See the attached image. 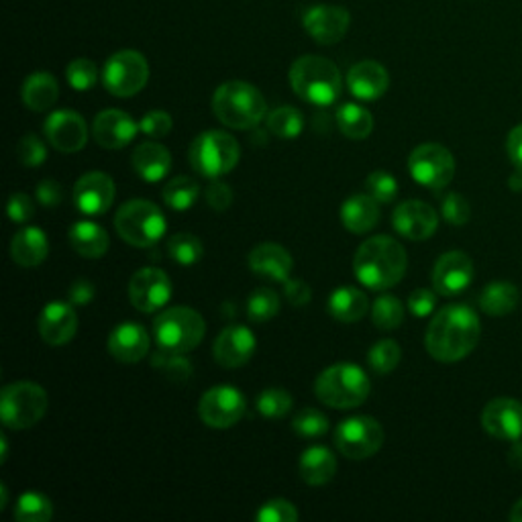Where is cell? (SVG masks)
I'll return each instance as SVG.
<instances>
[{
    "label": "cell",
    "mask_w": 522,
    "mask_h": 522,
    "mask_svg": "<svg viewBox=\"0 0 522 522\" xmlns=\"http://www.w3.org/2000/svg\"><path fill=\"white\" fill-rule=\"evenodd\" d=\"M482 325L476 310L465 304H449L433 317L425 345L433 359L455 363L472 353L480 341Z\"/></svg>",
    "instance_id": "1"
},
{
    "label": "cell",
    "mask_w": 522,
    "mask_h": 522,
    "mask_svg": "<svg viewBox=\"0 0 522 522\" xmlns=\"http://www.w3.org/2000/svg\"><path fill=\"white\" fill-rule=\"evenodd\" d=\"M408 268L406 249L388 235H376L359 245L353 257L355 278L370 290L396 286Z\"/></svg>",
    "instance_id": "2"
},
{
    "label": "cell",
    "mask_w": 522,
    "mask_h": 522,
    "mask_svg": "<svg viewBox=\"0 0 522 522\" xmlns=\"http://www.w3.org/2000/svg\"><path fill=\"white\" fill-rule=\"evenodd\" d=\"M290 86L315 107H331L343 90L339 68L321 56H302L290 68Z\"/></svg>",
    "instance_id": "3"
},
{
    "label": "cell",
    "mask_w": 522,
    "mask_h": 522,
    "mask_svg": "<svg viewBox=\"0 0 522 522\" xmlns=\"http://www.w3.org/2000/svg\"><path fill=\"white\" fill-rule=\"evenodd\" d=\"M213 113L229 129H253L268 115V104L261 92L241 80L221 84L213 96Z\"/></svg>",
    "instance_id": "4"
},
{
    "label": "cell",
    "mask_w": 522,
    "mask_h": 522,
    "mask_svg": "<svg viewBox=\"0 0 522 522\" xmlns=\"http://www.w3.org/2000/svg\"><path fill=\"white\" fill-rule=\"evenodd\" d=\"M372 382L359 365L355 363H335L315 382L317 398L335 410H349L361 406L368 400Z\"/></svg>",
    "instance_id": "5"
},
{
    "label": "cell",
    "mask_w": 522,
    "mask_h": 522,
    "mask_svg": "<svg viewBox=\"0 0 522 522\" xmlns=\"http://www.w3.org/2000/svg\"><path fill=\"white\" fill-rule=\"evenodd\" d=\"M168 221L158 204L149 200H129L115 215V229L119 237L139 249L158 243L166 233Z\"/></svg>",
    "instance_id": "6"
},
{
    "label": "cell",
    "mask_w": 522,
    "mask_h": 522,
    "mask_svg": "<svg viewBox=\"0 0 522 522\" xmlns=\"http://www.w3.org/2000/svg\"><path fill=\"white\" fill-rule=\"evenodd\" d=\"M241 158L237 139L225 131H204L190 145V164L196 174L217 180L235 170Z\"/></svg>",
    "instance_id": "7"
},
{
    "label": "cell",
    "mask_w": 522,
    "mask_h": 522,
    "mask_svg": "<svg viewBox=\"0 0 522 522\" xmlns=\"http://www.w3.org/2000/svg\"><path fill=\"white\" fill-rule=\"evenodd\" d=\"M153 335L158 347L166 351L190 353L202 343L206 335V323L194 308L174 306L155 317Z\"/></svg>",
    "instance_id": "8"
},
{
    "label": "cell",
    "mask_w": 522,
    "mask_h": 522,
    "mask_svg": "<svg viewBox=\"0 0 522 522\" xmlns=\"http://www.w3.org/2000/svg\"><path fill=\"white\" fill-rule=\"evenodd\" d=\"M47 392L33 382H17L0 396V419L7 429L25 431L35 427L47 412Z\"/></svg>",
    "instance_id": "9"
},
{
    "label": "cell",
    "mask_w": 522,
    "mask_h": 522,
    "mask_svg": "<svg viewBox=\"0 0 522 522\" xmlns=\"http://www.w3.org/2000/svg\"><path fill=\"white\" fill-rule=\"evenodd\" d=\"M408 172L416 184L443 190L455 176V158L441 143H423L408 155Z\"/></svg>",
    "instance_id": "10"
},
{
    "label": "cell",
    "mask_w": 522,
    "mask_h": 522,
    "mask_svg": "<svg viewBox=\"0 0 522 522\" xmlns=\"http://www.w3.org/2000/svg\"><path fill=\"white\" fill-rule=\"evenodd\" d=\"M149 80V64L135 49L115 54L102 70V84L113 96L129 98L139 94Z\"/></svg>",
    "instance_id": "11"
},
{
    "label": "cell",
    "mask_w": 522,
    "mask_h": 522,
    "mask_svg": "<svg viewBox=\"0 0 522 522\" xmlns=\"http://www.w3.org/2000/svg\"><path fill=\"white\" fill-rule=\"evenodd\" d=\"M384 445V429L372 416H353L339 423L335 447L347 459H368Z\"/></svg>",
    "instance_id": "12"
},
{
    "label": "cell",
    "mask_w": 522,
    "mask_h": 522,
    "mask_svg": "<svg viewBox=\"0 0 522 522\" xmlns=\"http://www.w3.org/2000/svg\"><path fill=\"white\" fill-rule=\"evenodd\" d=\"M245 396L233 386H215L206 390L198 402L200 421L211 429L235 427L245 414Z\"/></svg>",
    "instance_id": "13"
},
{
    "label": "cell",
    "mask_w": 522,
    "mask_h": 522,
    "mask_svg": "<svg viewBox=\"0 0 522 522\" xmlns=\"http://www.w3.org/2000/svg\"><path fill=\"white\" fill-rule=\"evenodd\" d=\"M172 298V280L160 268H143L129 282V300L139 312H155Z\"/></svg>",
    "instance_id": "14"
},
{
    "label": "cell",
    "mask_w": 522,
    "mask_h": 522,
    "mask_svg": "<svg viewBox=\"0 0 522 522\" xmlns=\"http://www.w3.org/2000/svg\"><path fill=\"white\" fill-rule=\"evenodd\" d=\"M117 194L113 178L104 172H88L74 186V204L88 217L109 213Z\"/></svg>",
    "instance_id": "15"
},
{
    "label": "cell",
    "mask_w": 522,
    "mask_h": 522,
    "mask_svg": "<svg viewBox=\"0 0 522 522\" xmlns=\"http://www.w3.org/2000/svg\"><path fill=\"white\" fill-rule=\"evenodd\" d=\"M392 225L398 235L410 241H425L435 235L439 227V215L431 204L423 200H406L396 206Z\"/></svg>",
    "instance_id": "16"
},
{
    "label": "cell",
    "mask_w": 522,
    "mask_h": 522,
    "mask_svg": "<svg viewBox=\"0 0 522 522\" xmlns=\"http://www.w3.org/2000/svg\"><path fill=\"white\" fill-rule=\"evenodd\" d=\"M474 282V261L463 251L443 253L433 268V286L441 296H457Z\"/></svg>",
    "instance_id": "17"
},
{
    "label": "cell",
    "mask_w": 522,
    "mask_h": 522,
    "mask_svg": "<svg viewBox=\"0 0 522 522\" xmlns=\"http://www.w3.org/2000/svg\"><path fill=\"white\" fill-rule=\"evenodd\" d=\"M484 431L498 439L516 443L522 439V402L514 398H496L482 410Z\"/></svg>",
    "instance_id": "18"
},
{
    "label": "cell",
    "mask_w": 522,
    "mask_h": 522,
    "mask_svg": "<svg viewBox=\"0 0 522 522\" xmlns=\"http://www.w3.org/2000/svg\"><path fill=\"white\" fill-rule=\"evenodd\" d=\"M43 133L51 147L62 153H76L86 147L88 127L76 111H56L43 123Z\"/></svg>",
    "instance_id": "19"
},
{
    "label": "cell",
    "mask_w": 522,
    "mask_h": 522,
    "mask_svg": "<svg viewBox=\"0 0 522 522\" xmlns=\"http://www.w3.org/2000/svg\"><path fill=\"white\" fill-rule=\"evenodd\" d=\"M302 25L306 33L317 43L335 45L347 35L351 25V15L343 7L319 5V7H310L304 13Z\"/></svg>",
    "instance_id": "20"
},
{
    "label": "cell",
    "mask_w": 522,
    "mask_h": 522,
    "mask_svg": "<svg viewBox=\"0 0 522 522\" xmlns=\"http://www.w3.org/2000/svg\"><path fill=\"white\" fill-rule=\"evenodd\" d=\"M78 331V312L72 302L54 300L39 315V335L51 347L68 345Z\"/></svg>",
    "instance_id": "21"
},
{
    "label": "cell",
    "mask_w": 522,
    "mask_h": 522,
    "mask_svg": "<svg viewBox=\"0 0 522 522\" xmlns=\"http://www.w3.org/2000/svg\"><path fill=\"white\" fill-rule=\"evenodd\" d=\"M139 131V125L131 115L119 109H109L96 115L92 123V137L104 149H123L127 147Z\"/></svg>",
    "instance_id": "22"
},
{
    "label": "cell",
    "mask_w": 522,
    "mask_h": 522,
    "mask_svg": "<svg viewBox=\"0 0 522 522\" xmlns=\"http://www.w3.org/2000/svg\"><path fill=\"white\" fill-rule=\"evenodd\" d=\"M255 347H257L255 335L247 327L231 325V327L223 329L221 335L217 337L213 355H215L217 363L223 365V368L235 370V368H241V365H245L253 357Z\"/></svg>",
    "instance_id": "23"
},
{
    "label": "cell",
    "mask_w": 522,
    "mask_h": 522,
    "mask_svg": "<svg viewBox=\"0 0 522 522\" xmlns=\"http://www.w3.org/2000/svg\"><path fill=\"white\" fill-rule=\"evenodd\" d=\"M247 264L253 274L272 280V282H286L292 274L294 261L292 255L278 243H259L249 251Z\"/></svg>",
    "instance_id": "24"
},
{
    "label": "cell",
    "mask_w": 522,
    "mask_h": 522,
    "mask_svg": "<svg viewBox=\"0 0 522 522\" xmlns=\"http://www.w3.org/2000/svg\"><path fill=\"white\" fill-rule=\"evenodd\" d=\"M347 86L351 94L359 100H378L390 88V74L388 70L374 60H365L355 64L347 74Z\"/></svg>",
    "instance_id": "25"
},
{
    "label": "cell",
    "mask_w": 522,
    "mask_h": 522,
    "mask_svg": "<svg viewBox=\"0 0 522 522\" xmlns=\"http://www.w3.org/2000/svg\"><path fill=\"white\" fill-rule=\"evenodd\" d=\"M149 351V333L139 323H121L109 335V353L121 363H137Z\"/></svg>",
    "instance_id": "26"
},
{
    "label": "cell",
    "mask_w": 522,
    "mask_h": 522,
    "mask_svg": "<svg viewBox=\"0 0 522 522\" xmlns=\"http://www.w3.org/2000/svg\"><path fill=\"white\" fill-rule=\"evenodd\" d=\"M341 223L353 235L370 233L380 223V202L372 194H351L341 204Z\"/></svg>",
    "instance_id": "27"
},
{
    "label": "cell",
    "mask_w": 522,
    "mask_h": 522,
    "mask_svg": "<svg viewBox=\"0 0 522 522\" xmlns=\"http://www.w3.org/2000/svg\"><path fill=\"white\" fill-rule=\"evenodd\" d=\"M131 164L145 182L153 184L168 176V172L172 168V155L164 145L145 141L139 147H135V151L131 155Z\"/></svg>",
    "instance_id": "28"
},
{
    "label": "cell",
    "mask_w": 522,
    "mask_h": 522,
    "mask_svg": "<svg viewBox=\"0 0 522 522\" xmlns=\"http://www.w3.org/2000/svg\"><path fill=\"white\" fill-rule=\"evenodd\" d=\"M49 253V239L39 227H23L13 235L11 257L21 268L41 266Z\"/></svg>",
    "instance_id": "29"
},
{
    "label": "cell",
    "mask_w": 522,
    "mask_h": 522,
    "mask_svg": "<svg viewBox=\"0 0 522 522\" xmlns=\"http://www.w3.org/2000/svg\"><path fill=\"white\" fill-rule=\"evenodd\" d=\"M300 478L308 486H325L337 474V457L323 445L308 447L300 457Z\"/></svg>",
    "instance_id": "30"
},
{
    "label": "cell",
    "mask_w": 522,
    "mask_h": 522,
    "mask_svg": "<svg viewBox=\"0 0 522 522\" xmlns=\"http://www.w3.org/2000/svg\"><path fill=\"white\" fill-rule=\"evenodd\" d=\"M327 310L339 323H355L368 315L370 300L359 288L341 286L331 292L327 300Z\"/></svg>",
    "instance_id": "31"
},
{
    "label": "cell",
    "mask_w": 522,
    "mask_h": 522,
    "mask_svg": "<svg viewBox=\"0 0 522 522\" xmlns=\"http://www.w3.org/2000/svg\"><path fill=\"white\" fill-rule=\"evenodd\" d=\"M23 102L29 111L45 113L49 111L60 98V86L58 80L47 72H35L31 74L21 90Z\"/></svg>",
    "instance_id": "32"
},
{
    "label": "cell",
    "mask_w": 522,
    "mask_h": 522,
    "mask_svg": "<svg viewBox=\"0 0 522 522\" xmlns=\"http://www.w3.org/2000/svg\"><path fill=\"white\" fill-rule=\"evenodd\" d=\"M68 239H70L72 249L86 259L102 257L109 251V245H111L109 233L92 221H80V223L72 225Z\"/></svg>",
    "instance_id": "33"
},
{
    "label": "cell",
    "mask_w": 522,
    "mask_h": 522,
    "mask_svg": "<svg viewBox=\"0 0 522 522\" xmlns=\"http://www.w3.org/2000/svg\"><path fill=\"white\" fill-rule=\"evenodd\" d=\"M518 288L510 282H492L480 296V308L490 317H506L518 306Z\"/></svg>",
    "instance_id": "34"
},
{
    "label": "cell",
    "mask_w": 522,
    "mask_h": 522,
    "mask_svg": "<svg viewBox=\"0 0 522 522\" xmlns=\"http://www.w3.org/2000/svg\"><path fill=\"white\" fill-rule=\"evenodd\" d=\"M337 125L339 131L349 139H365L374 131V117L368 109L359 107L355 102H347L337 111Z\"/></svg>",
    "instance_id": "35"
},
{
    "label": "cell",
    "mask_w": 522,
    "mask_h": 522,
    "mask_svg": "<svg viewBox=\"0 0 522 522\" xmlns=\"http://www.w3.org/2000/svg\"><path fill=\"white\" fill-rule=\"evenodd\" d=\"M198 196H200V186L190 176H178L164 186V202L172 208V211L178 213L192 208Z\"/></svg>",
    "instance_id": "36"
},
{
    "label": "cell",
    "mask_w": 522,
    "mask_h": 522,
    "mask_svg": "<svg viewBox=\"0 0 522 522\" xmlns=\"http://www.w3.org/2000/svg\"><path fill=\"white\" fill-rule=\"evenodd\" d=\"M151 365L172 382H186L192 376V363L186 353L166 351L158 347V351L151 355Z\"/></svg>",
    "instance_id": "37"
},
{
    "label": "cell",
    "mask_w": 522,
    "mask_h": 522,
    "mask_svg": "<svg viewBox=\"0 0 522 522\" xmlns=\"http://www.w3.org/2000/svg\"><path fill=\"white\" fill-rule=\"evenodd\" d=\"M19 522H47L54 516V504L41 492H25L13 512Z\"/></svg>",
    "instance_id": "38"
},
{
    "label": "cell",
    "mask_w": 522,
    "mask_h": 522,
    "mask_svg": "<svg viewBox=\"0 0 522 522\" xmlns=\"http://www.w3.org/2000/svg\"><path fill=\"white\" fill-rule=\"evenodd\" d=\"M168 255L178 266H194L202 259V241L192 233H176L168 239Z\"/></svg>",
    "instance_id": "39"
},
{
    "label": "cell",
    "mask_w": 522,
    "mask_h": 522,
    "mask_svg": "<svg viewBox=\"0 0 522 522\" xmlns=\"http://www.w3.org/2000/svg\"><path fill=\"white\" fill-rule=\"evenodd\" d=\"M280 312V296L270 288H257L247 298V317L253 323H268Z\"/></svg>",
    "instance_id": "40"
},
{
    "label": "cell",
    "mask_w": 522,
    "mask_h": 522,
    "mask_svg": "<svg viewBox=\"0 0 522 522\" xmlns=\"http://www.w3.org/2000/svg\"><path fill=\"white\" fill-rule=\"evenodd\" d=\"M372 321L382 331H394L404 321V306L392 294H382L372 304Z\"/></svg>",
    "instance_id": "41"
},
{
    "label": "cell",
    "mask_w": 522,
    "mask_h": 522,
    "mask_svg": "<svg viewBox=\"0 0 522 522\" xmlns=\"http://www.w3.org/2000/svg\"><path fill=\"white\" fill-rule=\"evenodd\" d=\"M268 129L280 139H294L304 131V117L294 107H280L268 115Z\"/></svg>",
    "instance_id": "42"
},
{
    "label": "cell",
    "mask_w": 522,
    "mask_h": 522,
    "mask_svg": "<svg viewBox=\"0 0 522 522\" xmlns=\"http://www.w3.org/2000/svg\"><path fill=\"white\" fill-rule=\"evenodd\" d=\"M292 406L294 398L284 388H268L257 396V412L266 419H284Z\"/></svg>",
    "instance_id": "43"
},
{
    "label": "cell",
    "mask_w": 522,
    "mask_h": 522,
    "mask_svg": "<svg viewBox=\"0 0 522 522\" xmlns=\"http://www.w3.org/2000/svg\"><path fill=\"white\" fill-rule=\"evenodd\" d=\"M292 431L304 439H317L329 431V419L317 408H302L294 414Z\"/></svg>",
    "instance_id": "44"
},
{
    "label": "cell",
    "mask_w": 522,
    "mask_h": 522,
    "mask_svg": "<svg viewBox=\"0 0 522 522\" xmlns=\"http://www.w3.org/2000/svg\"><path fill=\"white\" fill-rule=\"evenodd\" d=\"M400 359H402V351H400L398 343L392 341V339H384V341L376 343L370 349V355H368L370 368L376 374H380V376H386V374L394 372L398 368Z\"/></svg>",
    "instance_id": "45"
},
{
    "label": "cell",
    "mask_w": 522,
    "mask_h": 522,
    "mask_svg": "<svg viewBox=\"0 0 522 522\" xmlns=\"http://www.w3.org/2000/svg\"><path fill=\"white\" fill-rule=\"evenodd\" d=\"M66 78L70 82V86L78 92H86L90 88H94V84L98 82V68L92 60L86 58H78L74 60L68 70H66Z\"/></svg>",
    "instance_id": "46"
},
{
    "label": "cell",
    "mask_w": 522,
    "mask_h": 522,
    "mask_svg": "<svg viewBox=\"0 0 522 522\" xmlns=\"http://www.w3.org/2000/svg\"><path fill=\"white\" fill-rule=\"evenodd\" d=\"M441 215L449 225L461 227L472 217V206L459 192H449L441 200Z\"/></svg>",
    "instance_id": "47"
},
{
    "label": "cell",
    "mask_w": 522,
    "mask_h": 522,
    "mask_svg": "<svg viewBox=\"0 0 522 522\" xmlns=\"http://www.w3.org/2000/svg\"><path fill=\"white\" fill-rule=\"evenodd\" d=\"M365 186H368V194H372L380 204H388L398 196V182L392 174L388 172H372L365 180Z\"/></svg>",
    "instance_id": "48"
},
{
    "label": "cell",
    "mask_w": 522,
    "mask_h": 522,
    "mask_svg": "<svg viewBox=\"0 0 522 522\" xmlns=\"http://www.w3.org/2000/svg\"><path fill=\"white\" fill-rule=\"evenodd\" d=\"M257 522H296L298 520V510L292 502L276 498L266 502L255 514Z\"/></svg>",
    "instance_id": "49"
},
{
    "label": "cell",
    "mask_w": 522,
    "mask_h": 522,
    "mask_svg": "<svg viewBox=\"0 0 522 522\" xmlns=\"http://www.w3.org/2000/svg\"><path fill=\"white\" fill-rule=\"evenodd\" d=\"M17 155H19V162L25 168H39L47 158V149H45V143L37 135L29 133L19 141Z\"/></svg>",
    "instance_id": "50"
},
{
    "label": "cell",
    "mask_w": 522,
    "mask_h": 522,
    "mask_svg": "<svg viewBox=\"0 0 522 522\" xmlns=\"http://www.w3.org/2000/svg\"><path fill=\"white\" fill-rule=\"evenodd\" d=\"M172 127H174V121L166 111H151L139 123V131L151 139H162V137L170 135Z\"/></svg>",
    "instance_id": "51"
},
{
    "label": "cell",
    "mask_w": 522,
    "mask_h": 522,
    "mask_svg": "<svg viewBox=\"0 0 522 522\" xmlns=\"http://www.w3.org/2000/svg\"><path fill=\"white\" fill-rule=\"evenodd\" d=\"M206 202L211 208H215L217 213H223L227 211V208L233 204V190L229 184L221 182L219 178L217 180H211V184L206 186Z\"/></svg>",
    "instance_id": "52"
},
{
    "label": "cell",
    "mask_w": 522,
    "mask_h": 522,
    "mask_svg": "<svg viewBox=\"0 0 522 522\" xmlns=\"http://www.w3.org/2000/svg\"><path fill=\"white\" fill-rule=\"evenodd\" d=\"M437 306V296L433 290H425V288H419L414 290L408 298V310L412 312L414 317L419 319H425L429 315H433V310Z\"/></svg>",
    "instance_id": "53"
},
{
    "label": "cell",
    "mask_w": 522,
    "mask_h": 522,
    "mask_svg": "<svg viewBox=\"0 0 522 522\" xmlns=\"http://www.w3.org/2000/svg\"><path fill=\"white\" fill-rule=\"evenodd\" d=\"M35 215V204L29 194L15 192L9 198V217L13 223H27Z\"/></svg>",
    "instance_id": "54"
},
{
    "label": "cell",
    "mask_w": 522,
    "mask_h": 522,
    "mask_svg": "<svg viewBox=\"0 0 522 522\" xmlns=\"http://www.w3.org/2000/svg\"><path fill=\"white\" fill-rule=\"evenodd\" d=\"M284 294H286V298L292 306H306L312 298L310 286L302 280H296V278H288L284 282Z\"/></svg>",
    "instance_id": "55"
},
{
    "label": "cell",
    "mask_w": 522,
    "mask_h": 522,
    "mask_svg": "<svg viewBox=\"0 0 522 522\" xmlns=\"http://www.w3.org/2000/svg\"><path fill=\"white\" fill-rule=\"evenodd\" d=\"M35 196H37V200L43 204V206H58L60 202H62V188H60V184L56 182V180H51V178H47V180H43V182H39L37 184V190H35Z\"/></svg>",
    "instance_id": "56"
},
{
    "label": "cell",
    "mask_w": 522,
    "mask_h": 522,
    "mask_svg": "<svg viewBox=\"0 0 522 522\" xmlns=\"http://www.w3.org/2000/svg\"><path fill=\"white\" fill-rule=\"evenodd\" d=\"M506 149L510 162L522 170V125L514 127L506 139Z\"/></svg>",
    "instance_id": "57"
},
{
    "label": "cell",
    "mask_w": 522,
    "mask_h": 522,
    "mask_svg": "<svg viewBox=\"0 0 522 522\" xmlns=\"http://www.w3.org/2000/svg\"><path fill=\"white\" fill-rule=\"evenodd\" d=\"M92 298H94V286L88 280L80 278L72 284V288H70V302L72 304H88Z\"/></svg>",
    "instance_id": "58"
},
{
    "label": "cell",
    "mask_w": 522,
    "mask_h": 522,
    "mask_svg": "<svg viewBox=\"0 0 522 522\" xmlns=\"http://www.w3.org/2000/svg\"><path fill=\"white\" fill-rule=\"evenodd\" d=\"M510 463L514 467H522V443L520 441H516L514 449L510 451Z\"/></svg>",
    "instance_id": "59"
},
{
    "label": "cell",
    "mask_w": 522,
    "mask_h": 522,
    "mask_svg": "<svg viewBox=\"0 0 522 522\" xmlns=\"http://www.w3.org/2000/svg\"><path fill=\"white\" fill-rule=\"evenodd\" d=\"M510 520H512V522H522V498L512 506V510H510Z\"/></svg>",
    "instance_id": "60"
},
{
    "label": "cell",
    "mask_w": 522,
    "mask_h": 522,
    "mask_svg": "<svg viewBox=\"0 0 522 522\" xmlns=\"http://www.w3.org/2000/svg\"><path fill=\"white\" fill-rule=\"evenodd\" d=\"M510 188L512 190H522V170L520 168H518L516 174L510 176Z\"/></svg>",
    "instance_id": "61"
},
{
    "label": "cell",
    "mask_w": 522,
    "mask_h": 522,
    "mask_svg": "<svg viewBox=\"0 0 522 522\" xmlns=\"http://www.w3.org/2000/svg\"><path fill=\"white\" fill-rule=\"evenodd\" d=\"M0 492H3V502H0V510H5L9 506V490H7L5 484L0 486Z\"/></svg>",
    "instance_id": "62"
},
{
    "label": "cell",
    "mask_w": 522,
    "mask_h": 522,
    "mask_svg": "<svg viewBox=\"0 0 522 522\" xmlns=\"http://www.w3.org/2000/svg\"><path fill=\"white\" fill-rule=\"evenodd\" d=\"M0 445H3V463L9 459V445H7V437H0Z\"/></svg>",
    "instance_id": "63"
}]
</instances>
